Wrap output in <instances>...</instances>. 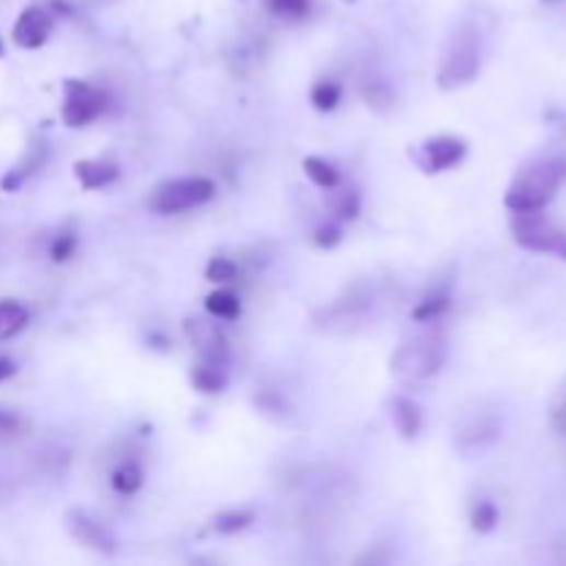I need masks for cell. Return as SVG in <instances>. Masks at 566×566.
<instances>
[{
	"label": "cell",
	"mask_w": 566,
	"mask_h": 566,
	"mask_svg": "<svg viewBox=\"0 0 566 566\" xmlns=\"http://www.w3.org/2000/svg\"><path fill=\"white\" fill-rule=\"evenodd\" d=\"M566 180V158L550 155L528 163L515 183L506 192V208L511 213H525V210H544L555 199L558 188Z\"/></svg>",
	"instance_id": "obj_1"
},
{
	"label": "cell",
	"mask_w": 566,
	"mask_h": 566,
	"mask_svg": "<svg viewBox=\"0 0 566 566\" xmlns=\"http://www.w3.org/2000/svg\"><path fill=\"white\" fill-rule=\"evenodd\" d=\"M448 357L446 340L437 335H423L417 340L404 343L390 359V373L401 384H423L442 370Z\"/></svg>",
	"instance_id": "obj_2"
},
{
	"label": "cell",
	"mask_w": 566,
	"mask_h": 566,
	"mask_svg": "<svg viewBox=\"0 0 566 566\" xmlns=\"http://www.w3.org/2000/svg\"><path fill=\"white\" fill-rule=\"evenodd\" d=\"M216 197V183L208 177H177L155 185L147 197V208L158 216H174L194 210Z\"/></svg>",
	"instance_id": "obj_3"
},
{
	"label": "cell",
	"mask_w": 566,
	"mask_h": 566,
	"mask_svg": "<svg viewBox=\"0 0 566 566\" xmlns=\"http://www.w3.org/2000/svg\"><path fill=\"white\" fill-rule=\"evenodd\" d=\"M481 72V39L475 28H462L453 36L446 58L439 65L437 83L439 89H462L473 83Z\"/></svg>",
	"instance_id": "obj_4"
},
{
	"label": "cell",
	"mask_w": 566,
	"mask_h": 566,
	"mask_svg": "<svg viewBox=\"0 0 566 566\" xmlns=\"http://www.w3.org/2000/svg\"><path fill=\"white\" fill-rule=\"evenodd\" d=\"M511 235L528 252H542L566 261V227L555 224L544 210L511 216Z\"/></svg>",
	"instance_id": "obj_5"
},
{
	"label": "cell",
	"mask_w": 566,
	"mask_h": 566,
	"mask_svg": "<svg viewBox=\"0 0 566 566\" xmlns=\"http://www.w3.org/2000/svg\"><path fill=\"white\" fill-rule=\"evenodd\" d=\"M105 108H108V97L97 86L86 81H76V78L65 81L61 119H65L67 128H83V125L94 122L97 116H103Z\"/></svg>",
	"instance_id": "obj_6"
},
{
	"label": "cell",
	"mask_w": 566,
	"mask_h": 566,
	"mask_svg": "<svg viewBox=\"0 0 566 566\" xmlns=\"http://www.w3.org/2000/svg\"><path fill=\"white\" fill-rule=\"evenodd\" d=\"M65 525L67 533H70L78 544L94 550V553L114 555L116 550H119V539H116L114 531H111L105 522H100L92 511L70 509L65 515Z\"/></svg>",
	"instance_id": "obj_7"
},
{
	"label": "cell",
	"mask_w": 566,
	"mask_h": 566,
	"mask_svg": "<svg viewBox=\"0 0 566 566\" xmlns=\"http://www.w3.org/2000/svg\"><path fill=\"white\" fill-rule=\"evenodd\" d=\"M53 25H56V14H53V9L47 7V3L28 7L18 18V23H14V45L23 47V50H36V47H42L50 39Z\"/></svg>",
	"instance_id": "obj_8"
},
{
	"label": "cell",
	"mask_w": 566,
	"mask_h": 566,
	"mask_svg": "<svg viewBox=\"0 0 566 566\" xmlns=\"http://www.w3.org/2000/svg\"><path fill=\"white\" fill-rule=\"evenodd\" d=\"M467 158V141L453 139V136H437V139H428L426 145L417 152V163H420L423 172L437 174L448 172V169L459 166V163Z\"/></svg>",
	"instance_id": "obj_9"
},
{
	"label": "cell",
	"mask_w": 566,
	"mask_h": 566,
	"mask_svg": "<svg viewBox=\"0 0 566 566\" xmlns=\"http://www.w3.org/2000/svg\"><path fill=\"white\" fill-rule=\"evenodd\" d=\"M183 330H185V337H188V343L197 348V354L205 359V362L224 365L227 343H224V335H221V330L213 324V321L188 319L183 324Z\"/></svg>",
	"instance_id": "obj_10"
},
{
	"label": "cell",
	"mask_w": 566,
	"mask_h": 566,
	"mask_svg": "<svg viewBox=\"0 0 566 566\" xmlns=\"http://www.w3.org/2000/svg\"><path fill=\"white\" fill-rule=\"evenodd\" d=\"M497 434H500V420L492 412H478L459 428L457 439L462 448H478L495 442Z\"/></svg>",
	"instance_id": "obj_11"
},
{
	"label": "cell",
	"mask_w": 566,
	"mask_h": 566,
	"mask_svg": "<svg viewBox=\"0 0 566 566\" xmlns=\"http://www.w3.org/2000/svg\"><path fill=\"white\" fill-rule=\"evenodd\" d=\"M76 177L86 192H97V188H105V185L119 180V166L111 161H100V158H92V161H78Z\"/></svg>",
	"instance_id": "obj_12"
},
{
	"label": "cell",
	"mask_w": 566,
	"mask_h": 566,
	"mask_svg": "<svg viewBox=\"0 0 566 566\" xmlns=\"http://www.w3.org/2000/svg\"><path fill=\"white\" fill-rule=\"evenodd\" d=\"M393 423H395V431L401 434V439L412 442V439H417V434H420V428H423L420 406H417L412 398H406V395H395Z\"/></svg>",
	"instance_id": "obj_13"
},
{
	"label": "cell",
	"mask_w": 566,
	"mask_h": 566,
	"mask_svg": "<svg viewBox=\"0 0 566 566\" xmlns=\"http://www.w3.org/2000/svg\"><path fill=\"white\" fill-rule=\"evenodd\" d=\"M326 194H330L326 205H330V210L337 216V219H343V221L357 219L359 205H362V197H359V192L354 188V185L337 183L335 188H330Z\"/></svg>",
	"instance_id": "obj_14"
},
{
	"label": "cell",
	"mask_w": 566,
	"mask_h": 566,
	"mask_svg": "<svg viewBox=\"0 0 566 566\" xmlns=\"http://www.w3.org/2000/svg\"><path fill=\"white\" fill-rule=\"evenodd\" d=\"M31 312L28 307L20 304V301L3 299L0 301V343L9 340V337L20 335V332L28 326Z\"/></svg>",
	"instance_id": "obj_15"
},
{
	"label": "cell",
	"mask_w": 566,
	"mask_h": 566,
	"mask_svg": "<svg viewBox=\"0 0 566 566\" xmlns=\"http://www.w3.org/2000/svg\"><path fill=\"white\" fill-rule=\"evenodd\" d=\"M111 486L119 495H136L145 486V470H141L136 459H125V462H119L111 470Z\"/></svg>",
	"instance_id": "obj_16"
},
{
	"label": "cell",
	"mask_w": 566,
	"mask_h": 566,
	"mask_svg": "<svg viewBox=\"0 0 566 566\" xmlns=\"http://www.w3.org/2000/svg\"><path fill=\"white\" fill-rule=\"evenodd\" d=\"M192 384L205 395H219L227 390V373L221 365L216 362H199L197 368L192 370Z\"/></svg>",
	"instance_id": "obj_17"
},
{
	"label": "cell",
	"mask_w": 566,
	"mask_h": 566,
	"mask_svg": "<svg viewBox=\"0 0 566 566\" xmlns=\"http://www.w3.org/2000/svg\"><path fill=\"white\" fill-rule=\"evenodd\" d=\"M451 307V290H434V293L423 296L420 301L412 310V321L415 324H428V321H437L442 312Z\"/></svg>",
	"instance_id": "obj_18"
},
{
	"label": "cell",
	"mask_w": 566,
	"mask_h": 566,
	"mask_svg": "<svg viewBox=\"0 0 566 566\" xmlns=\"http://www.w3.org/2000/svg\"><path fill=\"white\" fill-rule=\"evenodd\" d=\"M301 169H304L307 177L319 185V188H324V192H330V188H335L337 183H343L340 172H337L330 161H324V158H315V155L304 158Z\"/></svg>",
	"instance_id": "obj_19"
},
{
	"label": "cell",
	"mask_w": 566,
	"mask_h": 566,
	"mask_svg": "<svg viewBox=\"0 0 566 566\" xmlns=\"http://www.w3.org/2000/svg\"><path fill=\"white\" fill-rule=\"evenodd\" d=\"M205 310H208L213 319L235 321L238 315H241V301H238V296L232 293V290L221 288V290H213V293L205 299Z\"/></svg>",
	"instance_id": "obj_20"
},
{
	"label": "cell",
	"mask_w": 566,
	"mask_h": 566,
	"mask_svg": "<svg viewBox=\"0 0 566 566\" xmlns=\"http://www.w3.org/2000/svg\"><path fill=\"white\" fill-rule=\"evenodd\" d=\"M42 161H45V147L39 145V150H34V152H31V155L25 158V161L20 163V166H14L12 172L7 174V177L0 180V188H3V192H9V194H12V192H18L20 185H23L25 180H28L31 174H34L36 169L42 166Z\"/></svg>",
	"instance_id": "obj_21"
},
{
	"label": "cell",
	"mask_w": 566,
	"mask_h": 566,
	"mask_svg": "<svg viewBox=\"0 0 566 566\" xmlns=\"http://www.w3.org/2000/svg\"><path fill=\"white\" fill-rule=\"evenodd\" d=\"M252 522H255V511L252 509H230L216 515L210 528H213L216 533H221V536H232V533L243 531V528H249Z\"/></svg>",
	"instance_id": "obj_22"
},
{
	"label": "cell",
	"mask_w": 566,
	"mask_h": 566,
	"mask_svg": "<svg viewBox=\"0 0 566 566\" xmlns=\"http://www.w3.org/2000/svg\"><path fill=\"white\" fill-rule=\"evenodd\" d=\"M340 100H343V86L337 81H319L310 92L312 108L321 111V114H330V111H335L337 105H340Z\"/></svg>",
	"instance_id": "obj_23"
},
{
	"label": "cell",
	"mask_w": 566,
	"mask_h": 566,
	"mask_svg": "<svg viewBox=\"0 0 566 566\" xmlns=\"http://www.w3.org/2000/svg\"><path fill=\"white\" fill-rule=\"evenodd\" d=\"M497 522H500V511H497L495 503L492 500L475 503L473 515H470V525H473V531L492 533L497 528Z\"/></svg>",
	"instance_id": "obj_24"
},
{
	"label": "cell",
	"mask_w": 566,
	"mask_h": 566,
	"mask_svg": "<svg viewBox=\"0 0 566 566\" xmlns=\"http://www.w3.org/2000/svg\"><path fill=\"white\" fill-rule=\"evenodd\" d=\"M550 426L561 437H566V379L555 388L553 398H550Z\"/></svg>",
	"instance_id": "obj_25"
},
{
	"label": "cell",
	"mask_w": 566,
	"mask_h": 566,
	"mask_svg": "<svg viewBox=\"0 0 566 566\" xmlns=\"http://www.w3.org/2000/svg\"><path fill=\"white\" fill-rule=\"evenodd\" d=\"M268 12L285 20H301L310 12V0H266Z\"/></svg>",
	"instance_id": "obj_26"
},
{
	"label": "cell",
	"mask_w": 566,
	"mask_h": 566,
	"mask_svg": "<svg viewBox=\"0 0 566 566\" xmlns=\"http://www.w3.org/2000/svg\"><path fill=\"white\" fill-rule=\"evenodd\" d=\"M365 100H368L370 108L379 111V114H384V111L393 108L395 94L388 83H370V86H365Z\"/></svg>",
	"instance_id": "obj_27"
},
{
	"label": "cell",
	"mask_w": 566,
	"mask_h": 566,
	"mask_svg": "<svg viewBox=\"0 0 566 566\" xmlns=\"http://www.w3.org/2000/svg\"><path fill=\"white\" fill-rule=\"evenodd\" d=\"M205 277L216 285H227L238 277V266L232 261H227V257H213L208 263V268H205Z\"/></svg>",
	"instance_id": "obj_28"
},
{
	"label": "cell",
	"mask_w": 566,
	"mask_h": 566,
	"mask_svg": "<svg viewBox=\"0 0 566 566\" xmlns=\"http://www.w3.org/2000/svg\"><path fill=\"white\" fill-rule=\"evenodd\" d=\"M78 252V235L76 232H61L56 235V241L50 243V261L53 263H67Z\"/></svg>",
	"instance_id": "obj_29"
},
{
	"label": "cell",
	"mask_w": 566,
	"mask_h": 566,
	"mask_svg": "<svg viewBox=\"0 0 566 566\" xmlns=\"http://www.w3.org/2000/svg\"><path fill=\"white\" fill-rule=\"evenodd\" d=\"M20 431H23L20 415H14V412L9 409H0V439H14Z\"/></svg>",
	"instance_id": "obj_30"
},
{
	"label": "cell",
	"mask_w": 566,
	"mask_h": 566,
	"mask_svg": "<svg viewBox=\"0 0 566 566\" xmlns=\"http://www.w3.org/2000/svg\"><path fill=\"white\" fill-rule=\"evenodd\" d=\"M340 241H343L340 227L326 224V227H319V230H315V243H319L321 249H335Z\"/></svg>",
	"instance_id": "obj_31"
},
{
	"label": "cell",
	"mask_w": 566,
	"mask_h": 566,
	"mask_svg": "<svg viewBox=\"0 0 566 566\" xmlns=\"http://www.w3.org/2000/svg\"><path fill=\"white\" fill-rule=\"evenodd\" d=\"M14 373H18V365H14V359L0 357V384L7 382V379H12Z\"/></svg>",
	"instance_id": "obj_32"
},
{
	"label": "cell",
	"mask_w": 566,
	"mask_h": 566,
	"mask_svg": "<svg viewBox=\"0 0 566 566\" xmlns=\"http://www.w3.org/2000/svg\"><path fill=\"white\" fill-rule=\"evenodd\" d=\"M3 53H7V47H3V42H0V58H3Z\"/></svg>",
	"instance_id": "obj_33"
},
{
	"label": "cell",
	"mask_w": 566,
	"mask_h": 566,
	"mask_svg": "<svg viewBox=\"0 0 566 566\" xmlns=\"http://www.w3.org/2000/svg\"><path fill=\"white\" fill-rule=\"evenodd\" d=\"M346 3H357V0H346Z\"/></svg>",
	"instance_id": "obj_34"
}]
</instances>
